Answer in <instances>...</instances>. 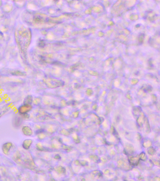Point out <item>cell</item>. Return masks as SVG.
I'll return each instance as SVG.
<instances>
[{"mask_svg": "<svg viewBox=\"0 0 160 181\" xmlns=\"http://www.w3.org/2000/svg\"><path fill=\"white\" fill-rule=\"evenodd\" d=\"M0 77H1V76H0Z\"/></svg>", "mask_w": 160, "mask_h": 181, "instance_id": "8fae6325", "label": "cell"}, {"mask_svg": "<svg viewBox=\"0 0 160 181\" xmlns=\"http://www.w3.org/2000/svg\"><path fill=\"white\" fill-rule=\"evenodd\" d=\"M22 130L23 134L26 136H31L32 135V133H33L32 129L28 126H24V127L22 128Z\"/></svg>", "mask_w": 160, "mask_h": 181, "instance_id": "277c9868", "label": "cell"}, {"mask_svg": "<svg viewBox=\"0 0 160 181\" xmlns=\"http://www.w3.org/2000/svg\"><path fill=\"white\" fill-rule=\"evenodd\" d=\"M32 109V107L31 105L23 104L18 108V111L19 114L21 115H25V114H28V112L31 111Z\"/></svg>", "mask_w": 160, "mask_h": 181, "instance_id": "6da1fadb", "label": "cell"}, {"mask_svg": "<svg viewBox=\"0 0 160 181\" xmlns=\"http://www.w3.org/2000/svg\"><path fill=\"white\" fill-rule=\"evenodd\" d=\"M32 101H33V99H32V95H28L24 100V104L31 105Z\"/></svg>", "mask_w": 160, "mask_h": 181, "instance_id": "8992f818", "label": "cell"}, {"mask_svg": "<svg viewBox=\"0 0 160 181\" xmlns=\"http://www.w3.org/2000/svg\"><path fill=\"white\" fill-rule=\"evenodd\" d=\"M45 43L44 41L43 40H41V41H39V43H38V46H39L40 47H45Z\"/></svg>", "mask_w": 160, "mask_h": 181, "instance_id": "9c48e42d", "label": "cell"}, {"mask_svg": "<svg viewBox=\"0 0 160 181\" xmlns=\"http://www.w3.org/2000/svg\"><path fill=\"white\" fill-rule=\"evenodd\" d=\"M12 143L11 142H7L3 144L2 146V151L3 153L6 155L9 154L10 150L12 147Z\"/></svg>", "mask_w": 160, "mask_h": 181, "instance_id": "7a4b0ae2", "label": "cell"}, {"mask_svg": "<svg viewBox=\"0 0 160 181\" xmlns=\"http://www.w3.org/2000/svg\"><path fill=\"white\" fill-rule=\"evenodd\" d=\"M45 130L43 129H40L36 131V135H39V134H42L44 132Z\"/></svg>", "mask_w": 160, "mask_h": 181, "instance_id": "30bf717a", "label": "cell"}, {"mask_svg": "<svg viewBox=\"0 0 160 181\" xmlns=\"http://www.w3.org/2000/svg\"><path fill=\"white\" fill-rule=\"evenodd\" d=\"M32 143V141L31 139H26L22 143V147L25 150H29L30 148Z\"/></svg>", "mask_w": 160, "mask_h": 181, "instance_id": "5b68a950", "label": "cell"}, {"mask_svg": "<svg viewBox=\"0 0 160 181\" xmlns=\"http://www.w3.org/2000/svg\"><path fill=\"white\" fill-rule=\"evenodd\" d=\"M36 147H37V150L41 151V152H46V151H47L46 148L43 146L42 145H41V144H37Z\"/></svg>", "mask_w": 160, "mask_h": 181, "instance_id": "ba28073f", "label": "cell"}, {"mask_svg": "<svg viewBox=\"0 0 160 181\" xmlns=\"http://www.w3.org/2000/svg\"><path fill=\"white\" fill-rule=\"evenodd\" d=\"M22 123H23V120H22V118L17 116V117H15L14 119H13V125L14 127H15V128H18L21 126Z\"/></svg>", "mask_w": 160, "mask_h": 181, "instance_id": "3957f363", "label": "cell"}, {"mask_svg": "<svg viewBox=\"0 0 160 181\" xmlns=\"http://www.w3.org/2000/svg\"><path fill=\"white\" fill-rule=\"evenodd\" d=\"M12 74L14 76H25L26 75V73L19 70H16L14 72H12Z\"/></svg>", "mask_w": 160, "mask_h": 181, "instance_id": "52a82bcc", "label": "cell"}]
</instances>
